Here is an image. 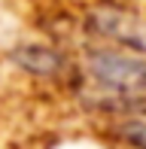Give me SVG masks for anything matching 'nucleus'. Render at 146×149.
I'll return each instance as SVG.
<instances>
[{
    "label": "nucleus",
    "mask_w": 146,
    "mask_h": 149,
    "mask_svg": "<svg viewBox=\"0 0 146 149\" xmlns=\"http://www.w3.org/2000/svg\"><path fill=\"white\" fill-rule=\"evenodd\" d=\"M85 76L107 97H119L125 104L146 100V58L125 52H91L85 64Z\"/></svg>",
    "instance_id": "f257e3e1"
},
{
    "label": "nucleus",
    "mask_w": 146,
    "mask_h": 149,
    "mask_svg": "<svg viewBox=\"0 0 146 149\" xmlns=\"http://www.w3.org/2000/svg\"><path fill=\"white\" fill-rule=\"evenodd\" d=\"M18 61H22L24 67H31V70L37 73H55L58 67H61V58L55 55L52 49H40V46H31V49L18 52Z\"/></svg>",
    "instance_id": "f03ea898"
},
{
    "label": "nucleus",
    "mask_w": 146,
    "mask_h": 149,
    "mask_svg": "<svg viewBox=\"0 0 146 149\" xmlns=\"http://www.w3.org/2000/svg\"><path fill=\"white\" fill-rule=\"evenodd\" d=\"M119 137H122L128 146H134V149H146V119L125 122V125L119 128Z\"/></svg>",
    "instance_id": "7ed1b4c3"
}]
</instances>
